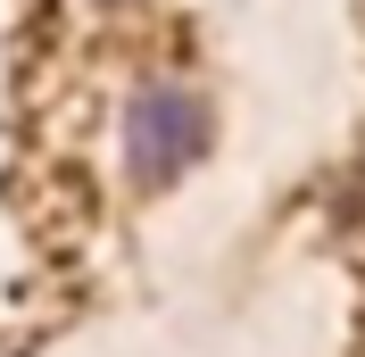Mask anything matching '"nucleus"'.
Returning a JSON list of instances; mask_svg holds the SVG:
<instances>
[{"mask_svg": "<svg viewBox=\"0 0 365 357\" xmlns=\"http://www.w3.org/2000/svg\"><path fill=\"white\" fill-rule=\"evenodd\" d=\"M216 150V109H207L200 84L182 75H150V84L125 91V116H116V158L141 191H166L182 183L200 158Z\"/></svg>", "mask_w": 365, "mask_h": 357, "instance_id": "nucleus-1", "label": "nucleus"}, {"mask_svg": "<svg viewBox=\"0 0 365 357\" xmlns=\"http://www.w3.org/2000/svg\"><path fill=\"white\" fill-rule=\"evenodd\" d=\"M108 9H141V0H108Z\"/></svg>", "mask_w": 365, "mask_h": 357, "instance_id": "nucleus-2", "label": "nucleus"}]
</instances>
